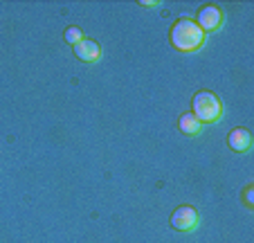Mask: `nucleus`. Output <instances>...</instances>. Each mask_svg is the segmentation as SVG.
I'll use <instances>...</instances> for the list:
<instances>
[{
    "label": "nucleus",
    "instance_id": "nucleus-8",
    "mask_svg": "<svg viewBox=\"0 0 254 243\" xmlns=\"http://www.w3.org/2000/svg\"><path fill=\"white\" fill-rule=\"evenodd\" d=\"M63 38H65V43H70L72 48H74L77 43H81V41H83L81 27H74V25H72V27H67L65 34H63Z\"/></svg>",
    "mask_w": 254,
    "mask_h": 243
},
{
    "label": "nucleus",
    "instance_id": "nucleus-1",
    "mask_svg": "<svg viewBox=\"0 0 254 243\" xmlns=\"http://www.w3.org/2000/svg\"><path fill=\"white\" fill-rule=\"evenodd\" d=\"M169 38H171V45L178 52H196L205 43V32L198 27L196 20L180 18L173 23Z\"/></svg>",
    "mask_w": 254,
    "mask_h": 243
},
{
    "label": "nucleus",
    "instance_id": "nucleus-7",
    "mask_svg": "<svg viewBox=\"0 0 254 243\" xmlns=\"http://www.w3.org/2000/svg\"><path fill=\"white\" fill-rule=\"evenodd\" d=\"M178 126H180V131H183L185 135H198L202 131V124L198 122L196 117H193L191 113H185V115H180V119H178Z\"/></svg>",
    "mask_w": 254,
    "mask_h": 243
},
{
    "label": "nucleus",
    "instance_id": "nucleus-3",
    "mask_svg": "<svg viewBox=\"0 0 254 243\" xmlns=\"http://www.w3.org/2000/svg\"><path fill=\"white\" fill-rule=\"evenodd\" d=\"M198 221H200V216H198L196 207L180 205L171 214V228L178 230V232H191V230H196Z\"/></svg>",
    "mask_w": 254,
    "mask_h": 243
},
{
    "label": "nucleus",
    "instance_id": "nucleus-6",
    "mask_svg": "<svg viewBox=\"0 0 254 243\" xmlns=\"http://www.w3.org/2000/svg\"><path fill=\"white\" fill-rule=\"evenodd\" d=\"M227 144H230L232 151L243 153L252 147V133H250L248 129H234V131H230V135H227Z\"/></svg>",
    "mask_w": 254,
    "mask_h": 243
},
{
    "label": "nucleus",
    "instance_id": "nucleus-2",
    "mask_svg": "<svg viewBox=\"0 0 254 243\" xmlns=\"http://www.w3.org/2000/svg\"><path fill=\"white\" fill-rule=\"evenodd\" d=\"M191 115L200 122V124H211L216 119H221L223 104L214 92L200 90V92H196L191 99Z\"/></svg>",
    "mask_w": 254,
    "mask_h": 243
},
{
    "label": "nucleus",
    "instance_id": "nucleus-5",
    "mask_svg": "<svg viewBox=\"0 0 254 243\" xmlns=\"http://www.w3.org/2000/svg\"><path fill=\"white\" fill-rule=\"evenodd\" d=\"M72 50H74V57L81 59V61H86V63H95L97 59L101 57L99 43H97V41H92V38H83L81 43H77Z\"/></svg>",
    "mask_w": 254,
    "mask_h": 243
},
{
    "label": "nucleus",
    "instance_id": "nucleus-4",
    "mask_svg": "<svg viewBox=\"0 0 254 243\" xmlns=\"http://www.w3.org/2000/svg\"><path fill=\"white\" fill-rule=\"evenodd\" d=\"M198 27L202 29V32H216V29L223 25V11L221 7H216V5H205L198 9Z\"/></svg>",
    "mask_w": 254,
    "mask_h": 243
}]
</instances>
